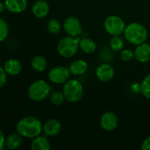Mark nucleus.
Listing matches in <instances>:
<instances>
[{"mask_svg": "<svg viewBox=\"0 0 150 150\" xmlns=\"http://www.w3.org/2000/svg\"><path fill=\"white\" fill-rule=\"evenodd\" d=\"M119 120L117 114L112 111H107L104 113L100 117V127L103 130L107 132H111L115 130L118 126Z\"/></svg>", "mask_w": 150, "mask_h": 150, "instance_id": "9", "label": "nucleus"}, {"mask_svg": "<svg viewBox=\"0 0 150 150\" xmlns=\"http://www.w3.org/2000/svg\"><path fill=\"white\" fill-rule=\"evenodd\" d=\"M88 63L83 59H76L70 64L69 70L74 76H81L86 73L88 70Z\"/></svg>", "mask_w": 150, "mask_h": 150, "instance_id": "15", "label": "nucleus"}, {"mask_svg": "<svg viewBox=\"0 0 150 150\" xmlns=\"http://www.w3.org/2000/svg\"><path fill=\"white\" fill-rule=\"evenodd\" d=\"M97 78L102 82H108L112 80L115 74L114 67L108 63H102L96 69Z\"/></svg>", "mask_w": 150, "mask_h": 150, "instance_id": "10", "label": "nucleus"}, {"mask_svg": "<svg viewBox=\"0 0 150 150\" xmlns=\"http://www.w3.org/2000/svg\"><path fill=\"white\" fill-rule=\"evenodd\" d=\"M50 100L54 105H61L64 103L65 98L62 92L55 90L50 94Z\"/></svg>", "mask_w": 150, "mask_h": 150, "instance_id": "23", "label": "nucleus"}, {"mask_svg": "<svg viewBox=\"0 0 150 150\" xmlns=\"http://www.w3.org/2000/svg\"><path fill=\"white\" fill-rule=\"evenodd\" d=\"M16 130L26 139H35L42 132V124L39 119L33 116L23 117L18 122Z\"/></svg>", "mask_w": 150, "mask_h": 150, "instance_id": "1", "label": "nucleus"}, {"mask_svg": "<svg viewBox=\"0 0 150 150\" xmlns=\"http://www.w3.org/2000/svg\"><path fill=\"white\" fill-rule=\"evenodd\" d=\"M8 33V24L4 19L0 18V42H2L7 38Z\"/></svg>", "mask_w": 150, "mask_h": 150, "instance_id": "25", "label": "nucleus"}, {"mask_svg": "<svg viewBox=\"0 0 150 150\" xmlns=\"http://www.w3.org/2000/svg\"><path fill=\"white\" fill-rule=\"evenodd\" d=\"M49 4L45 0H37L32 7V14L38 18H43L46 17L49 13Z\"/></svg>", "mask_w": 150, "mask_h": 150, "instance_id": "13", "label": "nucleus"}, {"mask_svg": "<svg viewBox=\"0 0 150 150\" xmlns=\"http://www.w3.org/2000/svg\"><path fill=\"white\" fill-rule=\"evenodd\" d=\"M70 70L64 66H57L49 70L48 74L50 81L55 84H64L70 79Z\"/></svg>", "mask_w": 150, "mask_h": 150, "instance_id": "7", "label": "nucleus"}, {"mask_svg": "<svg viewBox=\"0 0 150 150\" xmlns=\"http://www.w3.org/2000/svg\"><path fill=\"white\" fill-rule=\"evenodd\" d=\"M62 130V125L59 121L56 119L48 120L42 125V131L45 136L54 137L60 133Z\"/></svg>", "mask_w": 150, "mask_h": 150, "instance_id": "12", "label": "nucleus"}, {"mask_svg": "<svg viewBox=\"0 0 150 150\" xmlns=\"http://www.w3.org/2000/svg\"><path fill=\"white\" fill-rule=\"evenodd\" d=\"M4 69L7 74L10 76H17L21 72L22 64L19 60L10 59L4 63Z\"/></svg>", "mask_w": 150, "mask_h": 150, "instance_id": "16", "label": "nucleus"}, {"mask_svg": "<svg viewBox=\"0 0 150 150\" xmlns=\"http://www.w3.org/2000/svg\"><path fill=\"white\" fill-rule=\"evenodd\" d=\"M134 58L139 62L146 63L150 61V44L144 42L136 45L134 50Z\"/></svg>", "mask_w": 150, "mask_h": 150, "instance_id": "11", "label": "nucleus"}, {"mask_svg": "<svg viewBox=\"0 0 150 150\" xmlns=\"http://www.w3.org/2000/svg\"><path fill=\"white\" fill-rule=\"evenodd\" d=\"M124 38L129 43L138 45L146 42L148 38V31L143 24L133 22L125 26Z\"/></svg>", "mask_w": 150, "mask_h": 150, "instance_id": "2", "label": "nucleus"}, {"mask_svg": "<svg viewBox=\"0 0 150 150\" xmlns=\"http://www.w3.org/2000/svg\"><path fill=\"white\" fill-rule=\"evenodd\" d=\"M4 8H5V5H4V3H2L0 1V14L4 11Z\"/></svg>", "mask_w": 150, "mask_h": 150, "instance_id": "30", "label": "nucleus"}, {"mask_svg": "<svg viewBox=\"0 0 150 150\" xmlns=\"http://www.w3.org/2000/svg\"><path fill=\"white\" fill-rule=\"evenodd\" d=\"M124 47V41L120 35L112 36L110 40V48L114 51H121Z\"/></svg>", "mask_w": 150, "mask_h": 150, "instance_id": "21", "label": "nucleus"}, {"mask_svg": "<svg viewBox=\"0 0 150 150\" xmlns=\"http://www.w3.org/2000/svg\"><path fill=\"white\" fill-rule=\"evenodd\" d=\"M140 91L144 98L150 100V73L142 81L140 85Z\"/></svg>", "mask_w": 150, "mask_h": 150, "instance_id": "22", "label": "nucleus"}, {"mask_svg": "<svg viewBox=\"0 0 150 150\" xmlns=\"http://www.w3.org/2000/svg\"><path fill=\"white\" fill-rule=\"evenodd\" d=\"M31 65H32V69L35 71L43 72L47 67L46 59L40 55L35 56L32 58Z\"/></svg>", "mask_w": 150, "mask_h": 150, "instance_id": "20", "label": "nucleus"}, {"mask_svg": "<svg viewBox=\"0 0 150 150\" xmlns=\"http://www.w3.org/2000/svg\"><path fill=\"white\" fill-rule=\"evenodd\" d=\"M62 92L65 100L70 103L79 102L83 95V86L79 81L68 80L64 83Z\"/></svg>", "mask_w": 150, "mask_h": 150, "instance_id": "5", "label": "nucleus"}, {"mask_svg": "<svg viewBox=\"0 0 150 150\" xmlns=\"http://www.w3.org/2000/svg\"><path fill=\"white\" fill-rule=\"evenodd\" d=\"M27 0H5V8L13 13H21L27 7Z\"/></svg>", "mask_w": 150, "mask_h": 150, "instance_id": "14", "label": "nucleus"}, {"mask_svg": "<svg viewBox=\"0 0 150 150\" xmlns=\"http://www.w3.org/2000/svg\"><path fill=\"white\" fill-rule=\"evenodd\" d=\"M141 149L142 150H150V136L145 139L142 142Z\"/></svg>", "mask_w": 150, "mask_h": 150, "instance_id": "28", "label": "nucleus"}, {"mask_svg": "<svg viewBox=\"0 0 150 150\" xmlns=\"http://www.w3.org/2000/svg\"><path fill=\"white\" fill-rule=\"evenodd\" d=\"M47 29L52 35H57L61 31L62 25L57 18H51L47 23Z\"/></svg>", "mask_w": 150, "mask_h": 150, "instance_id": "24", "label": "nucleus"}, {"mask_svg": "<svg viewBox=\"0 0 150 150\" xmlns=\"http://www.w3.org/2000/svg\"><path fill=\"white\" fill-rule=\"evenodd\" d=\"M120 57L124 62H128L134 58V51L130 49H122L120 51Z\"/></svg>", "mask_w": 150, "mask_h": 150, "instance_id": "26", "label": "nucleus"}, {"mask_svg": "<svg viewBox=\"0 0 150 150\" xmlns=\"http://www.w3.org/2000/svg\"><path fill=\"white\" fill-rule=\"evenodd\" d=\"M79 48L86 54H93L97 49V45L90 38H83L79 41Z\"/></svg>", "mask_w": 150, "mask_h": 150, "instance_id": "19", "label": "nucleus"}, {"mask_svg": "<svg viewBox=\"0 0 150 150\" xmlns=\"http://www.w3.org/2000/svg\"><path fill=\"white\" fill-rule=\"evenodd\" d=\"M104 29L111 36L121 35L124 33L125 23L123 19L118 16H109L104 21Z\"/></svg>", "mask_w": 150, "mask_h": 150, "instance_id": "6", "label": "nucleus"}, {"mask_svg": "<svg viewBox=\"0 0 150 150\" xmlns=\"http://www.w3.org/2000/svg\"><path fill=\"white\" fill-rule=\"evenodd\" d=\"M51 88L48 82L42 79L35 81L28 88V97L34 102H40L48 98L51 94Z\"/></svg>", "mask_w": 150, "mask_h": 150, "instance_id": "3", "label": "nucleus"}, {"mask_svg": "<svg viewBox=\"0 0 150 150\" xmlns=\"http://www.w3.org/2000/svg\"><path fill=\"white\" fill-rule=\"evenodd\" d=\"M80 40L76 37L68 36L62 38L57 44V52L63 58H71L77 54Z\"/></svg>", "mask_w": 150, "mask_h": 150, "instance_id": "4", "label": "nucleus"}, {"mask_svg": "<svg viewBox=\"0 0 150 150\" xmlns=\"http://www.w3.org/2000/svg\"><path fill=\"white\" fill-rule=\"evenodd\" d=\"M7 81V73L4 67H0V89L4 86Z\"/></svg>", "mask_w": 150, "mask_h": 150, "instance_id": "27", "label": "nucleus"}, {"mask_svg": "<svg viewBox=\"0 0 150 150\" xmlns=\"http://www.w3.org/2000/svg\"><path fill=\"white\" fill-rule=\"evenodd\" d=\"M5 140L6 139L4 137V133H3V132L0 129V150L4 148V145H5Z\"/></svg>", "mask_w": 150, "mask_h": 150, "instance_id": "29", "label": "nucleus"}, {"mask_svg": "<svg viewBox=\"0 0 150 150\" xmlns=\"http://www.w3.org/2000/svg\"><path fill=\"white\" fill-rule=\"evenodd\" d=\"M63 29L66 35L76 38L79 36L82 32V26L81 21L79 18L74 16L67 17L64 20L63 23Z\"/></svg>", "mask_w": 150, "mask_h": 150, "instance_id": "8", "label": "nucleus"}, {"mask_svg": "<svg viewBox=\"0 0 150 150\" xmlns=\"http://www.w3.org/2000/svg\"><path fill=\"white\" fill-rule=\"evenodd\" d=\"M23 136L18 133H12L7 137L5 140V145L7 149H16L21 146L23 143Z\"/></svg>", "mask_w": 150, "mask_h": 150, "instance_id": "18", "label": "nucleus"}, {"mask_svg": "<svg viewBox=\"0 0 150 150\" xmlns=\"http://www.w3.org/2000/svg\"><path fill=\"white\" fill-rule=\"evenodd\" d=\"M51 148L49 140L45 136L40 135L33 139L31 144V149L32 150H49Z\"/></svg>", "mask_w": 150, "mask_h": 150, "instance_id": "17", "label": "nucleus"}]
</instances>
